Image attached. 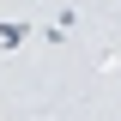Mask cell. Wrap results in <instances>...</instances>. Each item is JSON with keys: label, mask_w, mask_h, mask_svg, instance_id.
<instances>
[{"label": "cell", "mask_w": 121, "mask_h": 121, "mask_svg": "<svg viewBox=\"0 0 121 121\" xmlns=\"http://www.w3.org/2000/svg\"><path fill=\"white\" fill-rule=\"evenodd\" d=\"M24 36H30V24H24V18H0V55L24 48Z\"/></svg>", "instance_id": "1"}]
</instances>
